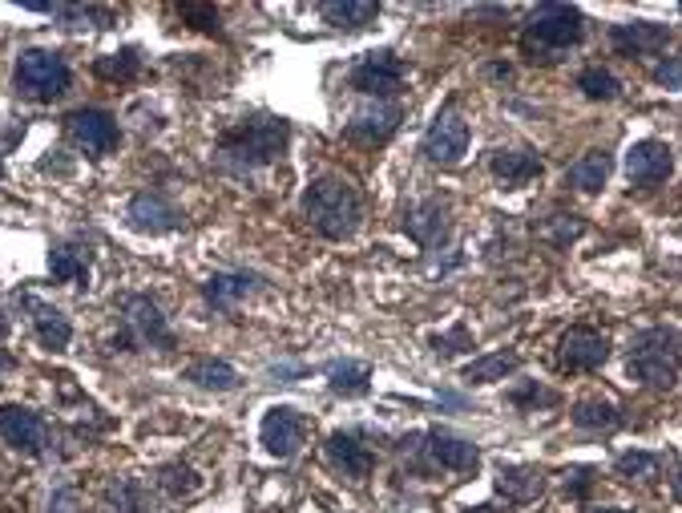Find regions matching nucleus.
<instances>
[{
    "label": "nucleus",
    "mask_w": 682,
    "mask_h": 513,
    "mask_svg": "<svg viewBox=\"0 0 682 513\" xmlns=\"http://www.w3.org/2000/svg\"><path fill=\"white\" fill-rule=\"evenodd\" d=\"M303 214L324 239H352L359 230V218H364V202H359V190L348 178H336V174H324L315 178L307 190H303Z\"/></svg>",
    "instance_id": "1"
},
{
    "label": "nucleus",
    "mask_w": 682,
    "mask_h": 513,
    "mask_svg": "<svg viewBox=\"0 0 682 513\" xmlns=\"http://www.w3.org/2000/svg\"><path fill=\"white\" fill-rule=\"evenodd\" d=\"M287 138H291V126L283 117L275 114H255L242 117L239 126L223 134L218 142V158L227 162L230 171H258L287 150Z\"/></svg>",
    "instance_id": "2"
},
{
    "label": "nucleus",
    "mask_w": 682,
    "mask_h": 513,
    "mask_svg": "<svg viewBox=\"0 0 682 513\" xmlns=\"http://www.w3.org/2000/svg\"><path fill=\"white\" fill-rule=\"evenodd\" d=\"M585 37V16L573 4H538L521 29V53L529 61H557Z\"/></svg>",
    "instance_id": "3"
},
{
    "label": "nucleus",
    "mask_w": 682,
    "mask_h": 513,
    "mask_svg": "<svg viewBox=\"0 0 682 513\" xmlns=\"http://www.w3.org/2000/svg\"><path fill=\"white\" fill-rule=\"evenodd\" d=\"M626 368L634 380H642L654 392H670L682 368V343L670 328H646L630 340V360Z\"/></svg>",
    "instance_id": "4"
},
{
    "label": "nucleus",
    "mask_w": 682,
    "mask_h": 513,
    "mask_svg": "<svg viewBox=\"0 0 682 513\" xmlns=\"http://www.w3.org/2000/svg\"><path fill=\"white\" fill-rule=\"evenodd\" d=\"M16 93H25L33 101H58L65 89H70L73 73L65 65L61 53L53 49H25L21 58H16Z\"/></svg>",
    "instance_id": "5"
},
{
    "label": "nucleus",
    "mask_w": 682,
    "mask_h": 513,
    "mask_svg": "<svg viewBox=\"0 0 682 513\" xmlns=\"http://www.w3.org/2000/svg\"><path fill=\"white\" fill-rule=\"evenodd\" d=\"M122 348H174V331L150 296H122Z\"/></svg>",
    "instance_id": "6"
},
{
    "label": "nucleus",
    "mask_w": 682,
    "mask_h": 513,
    "mask_svg": "<svg viewBox=\"0 0 682 513\" xmlns=\"http://www.w3.org/2000/svg\"><path fill=\"white\" fill-rule=\"evenodd\" d=\"M469 117L456 110V101H449L441 114L432 117V126L425 134V158L437 166H456L460 158L469 154Z\"/></svg>",
    "instance_id": "7"
},
{
    "label": "nucleus",
    "mask_w": 682,
    "mask_h": 513,
    "mask_svg": "<svg viewBox=\"0 0 682 513\" xmlns=\"http://www.w3.org/2000/svg\"><path fill=\"white\" fill-rule=\"evenodd\" d=\"M404 73H408V65H404L392 49H371V53L356 58V65L348 70V82H352V89H359V93L384 101L404 86Z\"/></svg>",
    "instance_id": "8"
},
{
    "label": "nucleus",
    "mask_w": 682,
    "mask_h": 513,
    "mask_svg": "<svg viewBox=\"0 0 682 513\" xmlns=\"http://www.w3.org/2000/svg\"><path fill=\"white\" fill-rule=\"evenodd\" d=\"M258 437H263V449H267L270 456L287 461V456H295L299 449H303V441H307V416L299 413L295 404H275V409L263 413Z\"/></svg>",
    "instance_id": "9"
},
{
    "label": "nucleus",
    "mask_w": 682,
    "mask_h": 513,
    "mask_svg": "<svg viewBox=\"0 0 682 513\" xmlns=\"http://www.w3.org/2000/svg\"><path fill=\"white\" fill-rule=\"evenodd\" d=\"M674 174V150L658 138H642L626 150V178L630 186H642V190H654L662 186Z\"/></svg>",
    "instance_id": "10"
},
{
    "label": "nucleus",
    "mask_w": 682,
    "mask_h": 513,
    "mask_svg": "<svg viewBox=\"0 0 682 513\" xmlns=\"http://www.w3.org/2000/svg\"><path fill=\"white\" fill-rule=\"evenodd\" d=\"M400 122H404V105L400 101H368V105H359L352 114L343 134L359 146H384L400 129Z\"/></svg>",
    "instance_id": "11"
},
{
    "label": "nucleus",
    "mask_w": 682,
    "mask_h": 513,
    "mask_svg": "<svg viewBox=\"0 0 682 513\" xmlns=\"http://www.w3.org/2000/svg\"><path fill=\"white\" fill-rule=\"evenodd\" d=\"M614 343L606 331L597 328H569L561 331V340H557V356H561V364H566L569 372H594L602 368L606 360H610Z\"/></svg>",
    "instance_id": "12"
},
{
    "label": "nucleus",
    "mask_w": 682,
    "mask_h": 513,
    "mask_svg": "<svg viewBox=\"0 0 682 513\" xmlns=\"http://www.w3.org/2000/svg\"><path fill=\"white\" fill-rule=\"evenodd\" d=\"M65 129H70V138L86 154H110V150H117V142H122V129H117V117L105 114V110H73L70 117H65Z\"/></svg>",
    "instance_id": "13"
},
{
    "label": "nucleus",
    "mask_w": 682,
    "mask_h": 513,
    "mask_svg": "<svg viewBox=\"0 0 682 513\" xmlns=\"http://www.w3.org/2000/svg\"><path fill=\"white\" fill-rule=\"evenodd\" d=\"M0 437L21 453H45L53 433H49V421L41 413H33L25 404H4L0 409Z\"/></svg>",
    "instance_id": "14"
},
{
    "label": "nucleus",
    "mask_w": 682,
    "mask_h": 513,
    "mask_svg": "<svg viewBox=\"0 0 682 513\" xmlns=\"http://www.w3.org/2000/svg\"><path fill=\"white\" fill-rule=\"evenodd\" d=\"M126 223L138 230V235H166V230L182 227V211H178L166 195H157V190H142V195H134V199H129Z\"/></svg>",
    "instance_id": "15"
},
{
    "label": "nucleus",
    "mask_w": 682,
    "mask_h": 513,
    "mask_svg": "<svg viewBox=\"0 0 682 513\" xmlns=\"http://www.w3.org/2000/svg\"><path fill=\"white\" fill-rule=\"evenodd\" d=\"M610 45L622 58H654L670 45V29L662 21H622L610 29Z\"/></svg>",
    "instance_id": "16"
},
{
    "label": "nucleus",
    "mask_w": 682,
    "mask_h": 513,
    "mask_svg": "<svg viewBox=\"0 0 682 513\" xmlns=\"http://www.w3.org/2000/svg\"><path fill=\"white\" fill-rule=\"evenodd\" d=\"M425 453L441 465V470H453V473H472L481 465V449L465 437H456V433H444V428H432L425 433Z\"/></svg>",
    "instance_id": "17"
},
{
    "label": "nucleus",
    "mask_w": 682,
    "mask_h": 513,
    "mask_svg": "<svg viewBox=\"0 0 682 513\" xmlns=\"http://www.w3.org/2000/svg\"><path fill=\"white\" fill-rule=\"evenodd\" d=\"M327 461H331L343 477H352V481H364V477H371V470H376V453L359 441L356 433H331V437H327Z\"/></svg>",
    "instance_id": "18"
},
{
    "label": "nucleus",
    "mask_w": 682,
    "mask_h": 513,
    "mask_svg": "<svg viewBox=\"0 0 682 513\" xmlns=\"http://www.w3.org/2000/svg\"><path fill=\"white\" fill-rule=\"evenodd\" d=\"M404 227H408V235H413L420 247H441L444 235H449V207H444L441 199H420L408 211V218H404Z\"/></svg>",
    "instance_id": "19"
},
{
    "label": "nucleus",
    "mask_w": 682,
    "mask_h": 513,
    "mask_svg": "<svg viewBox=\"0 0 682 513\" xmlns=\"http://www.w3.org/2000/svg\"><path fill=\"white\" fill-rule=\"evenodd\" d=\"M255 287H258V279L251 272H218L202 284V300L211 303L214 312H235Z\"/></svg>",
    "instance_id": "20"
},
{
    "label": "nucleus",
    "mask_w": 682,
    "mask_h": 513,
    "mask_svg": "<svg viewBox=\"0 0 682 513\" xmlns=\"http://www.w3.org/2000/svg\"><path fill=\"white\" fill-rule=\"evenodd\" d=\"M489 171H493V178H497L501 186L521 190V186H529L533 178H541L545 162H541L533 150H497L493 162H489Z\"/></svg>",
    "instance_id": "21"
},
{
    "label": "nucleus",
    "mask_w": 682,
    "mask_h": 513,
    "mask_svg": "<svg viewBox=\"0 0 682 513\" xmlns=\"http://www.w3.org/2000/svg\"><path fill=\"white\" fill-rule=\"evenodd\" d=\"M497 493L513 505H526V501H538L545 493V473L533 470V465H501L497 473Z\"/></svg>",
    "instance_id": "22"
},
{
    "label": "nucleus",
    "mask_w": 682,
    "mask_h": 513,
    "mask_svg": "<svg viewBox=\"0 0 682 513\" xmlns=\"http://www.w3.org/2000/svg\"><path fill=\"white\" fill-rule=\"evenodd\" d=\"M25 303H29V312H33V328H37V340L45 343V348H53V352H61L65 343L73 340V328H70V320L53 308V303H45L37 300V296H25Z\"/></svg>",
    "instance_id": "23"
},
{
    "label": "nucleus",
    "mask_w": 682,
    "mask_h": 513,
    "mask_svg": "<svg viewBox=\"0 0 682 513\" xmlns=\"http://www.w3.org/2000/svg\"><path fill=\"white\" fill-rule=\"evenodd\" d=\"M573 425L582 428V433H614V428L626 425L622 409L614 404V400H602V397H585L573 404Z\"/></svg>",
    "instance_id": "24"
},
{
    "label": "nucleus",
    "mask_w": 682,
    "mask_h": 513,
    "mask_svg": "<svg viewBox=\"0 0 682 513\" xmlns=\"http://www.w3.org/2000/svg\"><path fill=\"white\" fill-rule=\"evenodd\" d=\"M319 13L331 29H368L371 21L380 16V4H371V0H327L319 4Z\"/></svg>",
    "instance_id": "25"
},
{
    "label": "nucleus",
    "mask_w": 682,
    "mask_h": 513,
    "mask_svg": "<svg viewBox=\"0 0 682 513\" xmlns=\"http://www.w3.org/2000/svg\"><path fill=\"white\" fill-rule=\"evenodd\" d=\"M610 171H614V158L606 154V150H585V154L566 171V183L573 186V190L594 195V190H602V186H606Z\"/></svg>",
    "instance_id": "26"
},
{
    "label": "nucleus",
    "mask_w": 682,
    "mask_h": 513,
    "mask_svg": "<svg viewBox=\"0 0 682 513\" xmlns=\"http://www.w3.org/2000/svg\"><path fill=\"white\" fill-rule=\"evenodd\" d=\"M49 275L58 284H86L89 279V251L77 242H53L49 251Z\"/></svg>",
    "instance_id": "27"
},
{
    "label": "nucleus",
    "mask_w": 682,
    "mask_h": 513,
    "mask_svg": "<svg viewBox=\"0 0 682 513\" xmlns=\"http://www.w3.org/2000/svg\"><path fill=\"white\" fill-rule=\"evenodd\" d=\"M105 501L114 505V513H157V501L150 493V485L138 477H117L105 489Z\"/></svg>",
    "instance_id": "28"
},
{
    "label": "nucleus",
    "mask_w": 682,
    "mask_h": 513,
    "mask_svg": "<svg viewBox=\"0 0 682 513\" xmlns=\"http://www.w3.org/2000/svg\"><path fill=\"white\" fill-rule=\"evenodd\" d=\"M327 388L336 397H364L371 388V368L359 360H336L327 364Z\"/></svg>",
    "instance_id": "29"
},
{
    "label": "nucleus",
    "mask_w": 682,
    "mask_h": 513,
    "mask_svg": "<svg viewBox=\"0 0 682 513\" xmlns=\"http://www.w3.org/2000/svg\"><path fill=\"white\" fill-rule=\"evenodd\" d=\"M182 376L190 380V385L211 388V392H230V388H239V372L230 368L227 360L202 356V360H194V364H186Z\"/></svg>",
    "instance_id": "30"
},
{
    "label": "nucleus",
    "mask_w": 682,
    "mask_h": 513,
    "mask_svg": "<svg viewBox=\"0 0 682 513\" xmlns=\"http://www.w3.org/2000/svg\"><path fill=\"white\" fill-rule=\"evenodd\" d=\"M517 368H521V356H517V352H493V356H481V360H472V364H465L460 380H465V385H497V380L513 376Z\"/></svg>",
    "instance_id": "31"
},
{
    "label": "nucleus",
    "mask_w": 682,
    "mask_h": 513,
    "mask_svg": "<svg viewBox=\"0 0 682 513\" xmlns=\"http://www.w3.org/2000/svg\"><path fill=\"white\" fill-rule=\"evenodd\" d=\"M93 73H98L101 82H134V77L142 73V49L126 45V49H117V53H105V58H98Z\"/></svg>",
    "instance_id": "32"
},
{
    "label": "nucleus",
    "mask_w": 682,
    "mask_h": 513,
    "mask_svg": "<svg viewBox=\"0 0 682 513\" xmlns=\"http://www.w3.org/2000/svg\"><path fill=\"white\" fill-rule=\"evenodd\" d=\"M614 470H618V477H626V481H654V477L662 473V456L646 453V449H630V453H618Z\"/></svg>",
    "instance_id": "33"
},
{
    "label": "nucleus",
    "mask_w": 682,
    "mask_h": 513,
    "mask_svg": "<svg viewBox=\"0 0 682 513\" xmlns=\"http://www.w3.org/2000/svg\"><path fill=\"white\" fill-rule=\"evenodd\" d=\"M578 89H582L590 101H614L622 98V82L614 77L610 70H602V65H590V70L578 73Z\"/></svg>",
    "instance_id": "34"
},
{
    "label": "nucleus",
    "mask_w": 682,
    "mask_h": 513,
    "mask_svg": "<svg viewBox=\"0 0 682 513\" xmlns=\"http://www.w3.org/2000/svg\"><path fill=\"white\" fill-rule=\"evenodd\" d=\"M582 235H585V218H578V214L557 211L541 223V239L554 242V247H569V242H578Z\"/></svg>",
    "instance_id": "35"
},
{
    "label": "nucleus",
    "mask_w": 682,
    "mask_h": 513,
    "mask_svg": "<svg viewBox=\"0 0 682 513\" xmlns=\"http://www.w3.org/2000/svg\"><path fill=\"white\" fill-rule=\"evenodd\" d=\"M157 485H162L171 498H194V493L202 489V477L190 470V465H162Z\"/></svg>",
    "instance_id": "36"
},
{
    "label": "nucleus",
    "mask_w": 682,
    "mask_h": 513,
    "mask_svg": "<svg viewBox=\"0 0 682 513\" xmlns=\"http://www.w3.org/2000/svg\"><path fill=\"white\" fill-rule=\"evenodd\" d=\"M472 348V331L465 328V324H456V328H449V331H441V336H432V352L437 356H460V352H469Z\"/></svg>",
    "instance_id": "37"
},
{
    "label": "nucleus",
    "mask_w": 682,
    "mask_h": 513,
    "mask_svg": "<svg viewBox=\"0 0 682 513\" xmlns=\"http://www.w3.org/2000/svg\"><path fill=\"white\" fill-rule=\"evenodd\" d=\"M178 16L190 21V29L199 33H223V16L211 4H178Z\"/></svg>",
    "instance_id": "38"
},
{
    "label": "nucleus",
    "mask_w": 682,
    "mask_h": 513,
    "mask_svg": "<svg viewBox=\"0 0 682 513\" xmlns=\"http://www.w3.org/2000/svg\"><path fill=\"white\" fill-rule=\"evenodd\" d=\"M509 400L517 404V409H538V404H557V392H550V388H541L538 380H529V385L513 388Z\"/></svg>",
    "instance_id": "39"
},
{
    "label": "nucleus",
    "mask_w": 682,
    "mask_h": 513,
    "mask_svg": "<svg viewBox=\"0 0 682 513\" xmlns=\"http://www.w3.org/2000/svg\"><path fill=\"white\" fill-rule=\"evenodd\" d=\"M654 86L662 89H682V53L679 58H667L654 65Z\"/></svg>",
    "instance_id": "40"
},
{
    "label": "nucleus",
    "mask_w": 682,
    "mask_h": 513,
    "mask_svg": "<svg viewBox=\"0 0 682 513\" xmlns=\"http://www.w3.org/2000/svg\"><path fill=\"white\" fill-rule=\"evenodd\" d=\"M590 485H594V470L590 465H578V470H566V493L569 498L582 501L590 493Z\"/></svg>",
    "instance_id": "41"
},
{
    "label": "nucleus",
    "mask_w": 682,
    "mask_h": 513,
    "mask_svg": "<svg viewBox=\"0 0 682 513\" xmlns=\"http://www.w3.org/2000/svg\"><path fill=\"white\" fill-rule=\"evenodd\" d=\"M590 513H630V510H618V505H602V510H590Z\"/></svg>",
    "instance_id": "42"
},
{
    "label": "nucleus",
    "mask_w": 682,
    "mask_h": 513,
    "mask_svg": "<svg viewBox=\"0 0 682 513\" xmlns=\"http://www.w3.org/2000/svg\"><path fill=\"white\" fill-rule=\"evenodd\" d=\"M469 513H501L497 505H477V510H469Z\"/></svg>",
    "instance_id": "43"
},
{
    "label": "nucleus",
    "mask_w": 682,
    "mask_h": 513,
    "mask_svg": "<svg viewBox=\"0 0 682 513\" xmlns=\"http://www.w3.org/2000/svg\"><path fill=\"white\" fill-rule=\"evenodd\" d=\"M674 498L682 501V470H679V477H674Z\"/></svg>",
    "instance_id": "44"
},
{
    "label": "nucleus",
    "mask_w": 682,
    "mask_h": 513,
    "mask_svg": "<svg viewBox=\"0 0 682 513\" xmlns=\"http://www.w3.org/2000/svg\"><path fill=\"white\" fill-rule=\"evenodd\" d=\"M0 174H4V162H0Z\"/></svg>",
    "instance_id": "45"
},
{
    "label": "nucleus",
    "mask_w": 682,
    "mask_h": 513,
    "mask_svg": "<svg viewBox=\"0 0 682 513\" xmlns=\"http://www.w3.org/2000/svg\"><path fill=\"white\" fill-rule=\"evenodd\" d=\"M679 9H682V4H679Z\"/></svg>",
    "instance_id": "46"
}]
</instances>
